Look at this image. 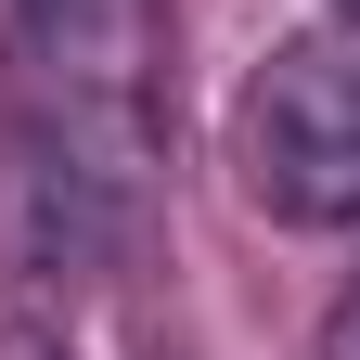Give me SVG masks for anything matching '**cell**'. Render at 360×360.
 <instances>
[{
	"label": "cell",
	"instance_id": "cell-4",
	"mask_svg": "<svg viewBox=\"0 0 360 360\" xmlns=\"http://www.w3.org/2000/svg\"><path fill=\"white\" fill-rule=\"evenodd\" d=\"M322 360H360V283L335 296V322H322Z\"/></svg>",
	"mask_w": 360,
	"mask_h": 360
},
{
	"label": "cell",
	"instance_id": "cell-5",
	"mask_svg": "<svg viewBox=\"0 0 360 360\" xmlns=\"http://www.w3.org/2000/svg\"><path fill=\"white\" fill-rule=\"evenodd\" d=\"M335 13H360V0H335Z\"/></svg>",
	"mask_w": 360,
	"mask_h": 360
},
{
	"label": "cell",
	"instance_id": "cell-2",
	"mask_svg": "<svg viewBox=\"0 0 360 360\" xmlns=\"http://www.w3.org/2000/svg\"><path fill=\"white\" fill-rule=\"evenodd\" d=\"M232 167H245V206L296 219V232L360 219V13L296 26L283 52L245 77V103H232Z\"/></svg>",
	"mask_w": 360,
	"mask_h": 360
},
{
	"label": "cell",
	"instance_id": "cell-3",
	"mask_svg": "<svg viewBox=\"0 0 360 360\" xmlns=\"http://www.w3.org/2000/svg\"><path fill=\"white\" fill-rule=\"evenodd\" d=\"M0 360H65V335L52 322H0Z\"/></svg>",
	"mask_w": 360,
	"mask_h": 360
},
{
	"label": "cell",
	"instance_id": "cell-1",
	"mask_svg": "<svg viewBox=\"0 0 360 360\" xmlns=\"http://www.w3.org/2000/svg\"><path fill=\"white\" fill-rule=\"evenodd\" d=\"M167 167V0H13L0 245L26 283H90Z\"/></svg>",
	"mask_w": 360,
	"mask_h": 360
}]
</instances>
